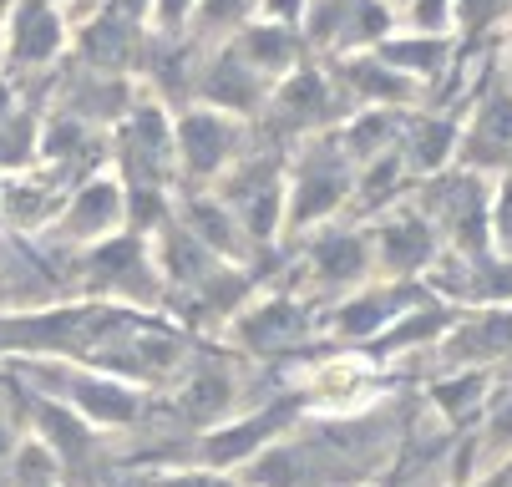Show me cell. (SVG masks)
Masks as SVG:
<instances>
[{
    "mask_svg": "<svg viewBox=\"0 0 512 487\" xmlns=\"http://www.w3.org/2000/svg\"><path fill=\"white\" fill-rule=\"evenodd\" d=\"M502 351H512V305H492L472 325H457V335H452L457 361H492Z\"/></svg>",
    "mask_w": 512,
    "mask_h": 487,
    "instance_id": "4fadbf2b",
    "label": "cell"
},
{
    "mask_svg": "<svg viewBox=\"0 0 512 487\" xmlns=\"http://www.w3.org/2000/svg\"><path fill=\"white\" fill-rule=\"evenodd\" d=\"M376 56L381 61H391L396 72H406L411 82H421V77H436L442 72V61H447V41L442 36H406V41H376Z\"/></svg>",
    "mask_w": 512,
    "mask_h": 487,
    "instance_id": "2e32d148",
    "label": "cell"
},
{
    "mask_svg": "<svg viewBox=\"0 0 512 487\" xmlns=\"http://www.w3.org/2000/svg\"><path fill=\"white\" fill-rule=\"evenodd\" d=\"M457 153L477 163H502L512 158V92H487L482 107L472 112L467 137H457Z\"/></svg>",
    "mask_w": 512,
    "mask_h": 487,
    "instance_id": "52a82bcc",
    "label": "cell"
},
{
    "mask_svg": "<svg viewBox=\"0 0 512 487\" xmlns=\"http://www.w3.org/2000/svg\"><path fill=\"white\" fill-rule=\"evenodd\" d=\"M188 234H193L198 244H208L218 259H239V239H249L244 224H239V214H234L229 203H218V198H193V208H188Z\"/></svg>",
    "mask_w": 512,
    "mask_h": 487,
    "instance_id": "5bb4252c",
    "label": "cell"
},
{
    "mask_svg": "<svg viewBox=\"0 0 512 487\" xmlns=\"http://www.w3.org/2000/svg\"><path fill=\"white\" fill-rule=\"evenodd\" d=\"M188 406H193L198 416H213V411L234 406V376H229L224 366H203L198 381L188 386Z\"/></svg>",
    "mask_w": 512,
    "mask_h": 487,
    "instance_id": "7402d4cb",
    "label": "cell"
},
{
    "mask_svg": "<svg viewBox=\"0 0 512 487\" xmlns=\"http://www.w3.org/2000/svg\"><path fill=\"white\" fill-rule=\"evenodd\" d=\"M41 158V127L31 112H0V168H31Z\"/></svg>",
    "mask_w": 512,
    "mask_h": 487,
    "instance_id": "44dd1931",
    "label": "cell"
},
{
    "mask_svg": "<svg viewBox=\"0 0 512 487\" xmlns=\"http://www.w3.org/2000/svg\"><path fill=\"white\" fill-rule=\"evenodd\" d=\"M61 46H66L61 6H51V0H16L6 31H0V56L11 66H46L61 56Z\"/></svg>",
    "mask_w": 512,
    "mask_h": 487,
    "instance_id": "277c9868",
    "label": "cell"
},
{
    "mask_svg": "<svg viewBox=\"0 0 512 487\" xmlns=\"http://www.w3.org/2000/svg\"><path fill=\"white\" fill-rule=\"evenodd\" d=\"M239 340L249 345V351H284V345H295L305 335V310L295 300H259L249 305L239 320Z\"/></svg>",
    "mask_w": 512,
    "mask_h": 487,
    "instance_id": "9c48e42d",
    "label": "cell"
},
{
    "mask_svg": "<svg viewBox=\"0 0 512 487\" xmlns=\"http://www.w3.org/2000/svg\"><path fill=\"white\" fill-rule=\"evenodd\" d=\"M487 234L497 239V249L512 254V173L502 178V188H497V198L487 208Z\"/></svg>",
    "mask_w": 512,
    "mask_h": 487,
    "instance_id": "d4e9b609",
    "label": "cell"
},
{
    "mask_svg": "<svg viewBox=\"0 0 512 487\" xmlns=\"http://www.w3.org/2000/svg\"><path fill=\"white\" fill-rule=\"evenodd\" d=\"M411 21H416L426 36H442V31L457 21V0H416V6H411Z\"/></svg>",
    "mask_w": 512,
    "mask_h": 487,
    "instance_id": "484cf974",
    "label": "cell"
},
{
    "mask_svg": "<svg viewBox=\"0 0 512 487\" xmlns=\"http://www.w3.org/2000/svg\"><path fill=\"white\" fill-rule=\"evenodd\" d=\"M274 107L295 122H320L330 117V82L320 72H289L274 92Z\"/></svg>",
    "mask_w": 512,
    "mask_h": 487,
    "instance_id": "e0dca14e",
    "label": "cell"
},
{
    "mask_svg": "<svg viewBox=\"0 0 512 487\" xmlns=\"http://www.w3.org/2000/svg\"><path fill=\"white\" fill-rule=\"evenodd\" d=\"M482 391H487V381L482 376H462V381H447V386H436V401L447 406V416H472L477 411V401H482Z\"/></svg>",
    "mask_w": 512,
    "mask_h": 487,
    "instance_id": "cb8c5ba5",
    "label": "cell"
},
{
    "mask_svg": "<svg viewBox=\"0 0 512 487\" xmlns=\"http://www.w3.org/2000/svg\"><path fill=\"white\" fill-rule=\"evenodd\" d=\"M457 127L452 122H421L416 127V143H411V158H416V168H442L452 153H457Z\"/></svg>",
    "mask_w": 512,
    "mask_h": 487,
    "instance_id": "603a6c76",
    "label": "cell"
},
{
    "mask_svg": "<svg viewBox=\"0 0 512 487\" xmlns=\"http://www.w3.org/2000/svg\"><path fill=\"white\" fill-rule=\"evenodd\" d=\"M239 46V56L254 66V72L259 77H289V72H295V56H300V36L295 31H289V26H279V21H259V26H249L244 31V41H234Z\"/></svg>",
    "mask_w": 512,
    "mask_h": 487,
    "instance_id": "7c38bea8",
    "label": "cell"
},
{
    "mask_svg": "<svg viewBox=\"0 0 512 487\" xmlns=\"http://www.w3.org/2000/svg\"><path fill=\"white\" fill-rule=\"evenodd\" d=\"M51 6H66V0H51Z\"/></svg>",
    "mask_w": 512,
    "mask_h": 487,
    "instance_id": "f546056e",
    "label": "cell"
},
{
    "mask_svg": "<svg viewBox=\"0 0 512 487\" xmlns=\"http://www.w3.org/2000/svg\"><path fill=\"white\" fill-rule=\"evenodd\" d=\"M310 269L325 285H355L365 269H371V249L355 234H325L320 244H310Z\"/></svg>",
    "mask_w": 512,
    "mask_h": 487,
    "instance_id": "9a60e30c",
    "label": "cell"
},
{
    "mask_svg": "<svg viewBox=\"0 0 512 487\" xmlns=\"http://www.w3.org/2000/svg\"><path fill=\"white\" fill-rule=\"evenodd\" d=\"M350 193V168L335 148H320L300 163L295 183L284 188V229H310L320 219H330L340 198Z\"/></svg>",
    "mask_w": 512,
    "mask_h": 487,
    "instance_id": "7a4b0ae2",
    "label": "cell"
},
{
    "mask_svg": "<svg viewBox=\"0 0 512 487\" xmlns=\"http://www.w3.org/2000/svg\"><path fill=\"white\" fill-rule=\"evenodd\" d=\"M279 427H284V416H264V422L254 416V422H244V427L213 432V437H208V462H239V457H249V452H264Z\"/></svg>",
    "mask_w": 512,
    "mask_h": 487,
    "instance_id": "ffe728a7",
    "label": "cell"
},
{
    "mask_svg": "<svg viewBox=\"0 0 512 487\" xmlns=\"http://www.w3.org/2000/svg\"><path fill=\"white\" fill-rule=\"evenodd\" d=\"M249 6H259V0H198V11L208 16V21H218V26H229V21H239Z\"/></svg>",
    "mask_w": 512,
    "mask_h": 487,
    "instance_id": "83f0119b",
    "label": "cell"
},
{
    "mask_svg": "<svg viewBox=\"0 0 512 487\" xmlns=\"http://www.w3.org/2000/svg\"><path fill=\"white\" fill-rule=\"evenodd\" d=\"M46 391L61 401V406H71L77 416H87V422H97V427H127L132 416H137V391L127 386V381H117V376H107V371H56V376H46Z\"/></svg>",
    "mask_w": 512,
    "mask_h": 487,
    "instance_id": "3957f363",
    "label": "cell"
},
{
    "mask_svg": "<svg viewBox=\"0 0 512 487\" xmlns=\"http://www.w3.org/2000/svg\"><path fill=\"white\" fill-rule=\"evenodd\" d=\"M350 72V87L360 92V97H371V102H411V77L406 72H396L391 61H381L376 51L371 56H360V61H350L345 66Z\"/></svg>",
    "mask_w": 512,
    "mask_h": 487,
    "instance_id": "d6986e66",
    "label": "cell"
},
{
    "mask_svg": "<svg viewBox=\"0 0 512 487\" xmlns=\"http://www.w3.org/2000/svg\"><path fill=\"white\" fill-rule=\"evenodd\" d=\"M305 6H310V0H259V16L289 26V21H300V16H305Z\"/></svg>",
    "mask_w": 512,
    "mask_h": 487,
    "instance_id": "f1b7e54d",
    "label": "cell"
},
{
    "mask_svg": "<svg viewBox=\"0 0 512 487\" xmlns=\"http://www.w3.org/2000/svg\"><path fill=\"white\" fill-rule=\"evenodd\" d=\"M193 11H198V0H153V21H158L163 31H178Z\"/></svg>",
    "mask_w": 512,
    "mask_h": 487,
    "instance_id": "4316f807",
    "label": "cell"
},
{
    "mask_svg": "<svg viewBox=\"0 0 512 487\" xmlns=\"http://www.w3.org/2000/svg\"><path fill=\"white\" fill-rule=\"evenodd\" d=\"M132 41H137V16L127 6H102L97 21H87V31H82V51L97 66H127Z\"/></svg>",
    "mask_w": 512,
    "mask_h": 487,
    "instance_id": "8fae6325",
    "label": "cell"
},
{
    "mask_svg": "<svg viewBox=\"0 0 512 487\" xmlns=\"http://www.w3.org/2000/svg\"><path fill=\"white\" fill-rule=\"evenodd\" d=\"M122 224H127V193H122V183L117 178H87L77 193H71L66 214H61V239L92 249V244L122 234Z\"/></svg>",
    "mask_w": 512,
    "mask_h": 487,
    "instance_id": "8992f818",
    "label": "cell"
},
{
    "mask_svg": "<svg viewBox=\"0 0 512 487\" xmlns=\"http://www.w3.org/2000/svg\"><path fill=\"white\" fill-rule=\"evenodd\" d=\"M173 137H178V168L203 183L229 173L239 153V117L218 107H193L183 122H173Z\"/></svg>",
    "mask_w": 512,
    "mask_h": 487,
    "instance_id": "6da1fadb",
    "label": "cell"
},
{
    "mask_svg": "<svg viewBox=\"0 0 512 487\" xmlns=\"http://www.w3.org/2000/svg\"><path fill=\"white\" fill-rule=\"evenodd\" d=\"M87 274H92L102 290L122 295V300H137V295H142V300H153L158 285H163L158 259L148 254V244H142V239H122V234L92 244V254H87Z\"/></svg>",
    "mask_w": 512,
    "mask_h": 487,
    "instance_id": "5b68a950",
    "label": "cell"
},
{
    "mask_svg": "<svg viewBox=\"0 0 512 487\" xmlns=\"http://www.w3.org/2000/svg\"><path fill=\"white\" fill-rule=\"evenodd\" d=\"M254 102H264V77L239 56V46H229L208 66V82H203V107H218V112H254Z\"/></svg>",
    "mask_w": 512,
    "mask_h": 487,
    "instance_id": "ba28073f",
    "label": "cell"
},
{
    "mask_svg": "<svg viewBox=\"0 0 512 487\" xmlns=\"http://www.w3.org/2000/svg\"><path fill=\"white\" fill-rule=\"evenodd\" d=\"M411 305V295H396V290H371V295H360L350 305L335 310V325L345 335H371V330H386L396 325V315Z\"/></svg>",
    "mask_w": 512,
    "mask_h": 487,
    "instance_id": "ac0fdd59",
    "label": "cell"
},
{
    "mask_svg": "<svg viewBox=\"0 0 512 487\" xmlns=\"http://www.w3.org/2000/svg\"><path fill=\"white\" fill-rule=\"evenodd\" d=\"M436 254V229L421 219V214H401L381 229V264L396 269V274H416L426 269Z\"/></svg>",
    "mask_w": 512,
    "mask_h": 487,
    "instance_id": "30bf717a",
    "label": "cell"
}]
</instances>
